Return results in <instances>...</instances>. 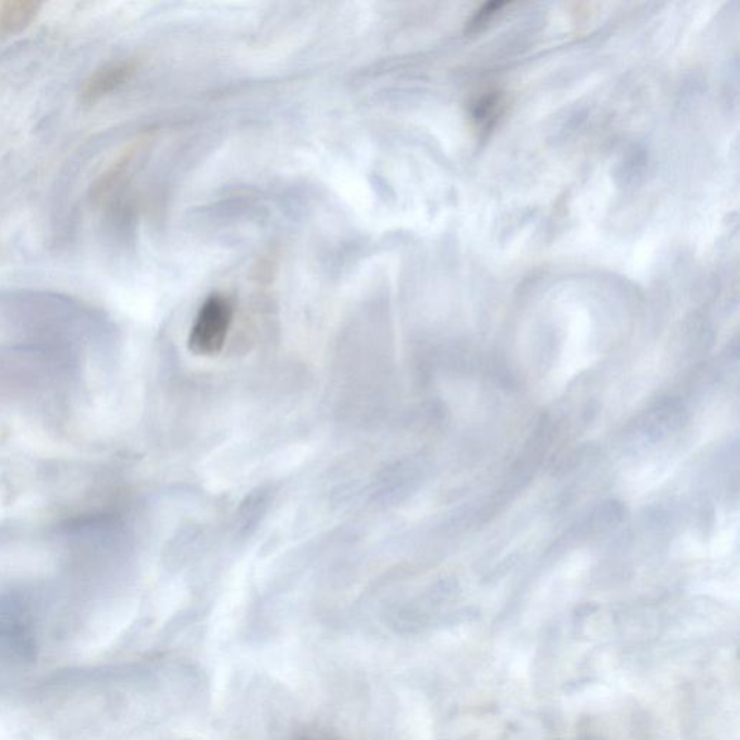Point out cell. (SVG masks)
Wrapping results in <instances>:
<instances>
[{
	"label": "cell",
	"mask_w": 740,
	"mask_h": 740,
	"mask_svg": "<svg viewBox=\"0 0 740 740\" xmlns=\"http://www.w3.org/2000/svg\"><path fill=\"white\" fill-rule=\"evenodd\" d=\"M233 321V306L222 294H213L201 306L189 338V349L197 356L222 352Z\"/></svg>",
	"instance_id": "obj_1"
},
{
	"label": "cell",
	"mask_w": 740,
	"mask_h": 740,
	"mask_svg": "<svg viewBox=\"0 0 740 740\" xmlns=\"http://www.w3.org/2000/svg\"><path fill=\"white\" fill-rule=\"evenodd\" d=\"M138 62L129 59L106 62L96 69L81 89V102L94 104L127 84L137 73Z\"/></svg>",
	"instance_id": "obj_2"
},
{
	"label": "cell",
	"mask_w": 740,
	"mask_h": 740,
	"mask_svg": "<svg viewBox=\"0 0 740 740\" xmlns=\"http://www.w3.org/2000/svg\"><path fill=\"white\" fill-rule=\"evenodd\" d=\"M42 3L32 0H7L0 2V33L13 36L30 27L38 17Z\"/></svg>",
	"instance_id": "obj_3"
},
{
	"label": "cell",
	"mask_w": 740,
	"mask_h": 740,
	"mask_svg": "<svg viewBox=\"0 0 740 740\" xmlns=\"http://www.w3.org/2000/svg\"><path fill=\"white\" fill-rule=\"evenodd\" d=\"M297 740H330V739H314V738H301Z\"/></svg>",
	"instance_id": "obj_4"
}]
</instances>
